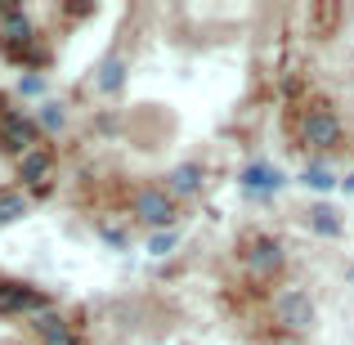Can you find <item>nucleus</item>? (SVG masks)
<instances>
[{
    "mask_svg": "<svg viewBox=\"0 0 354 345\" xmlns=\"http://www.w3.org/2000/svg\"><path fill=\"white\" fill-rule=\"evenodd\" d=\"M350 278H354V269H350Z\"/></svg>",
    "mask_w": 354,
    "mask_h": 345,
    "instance_id": "18",
    "label": "nucleus"
},
{
    "mask_svg": "<svg viewBox=\"0 0 354 345\" xmlns=\"http://www.w3.org/2000/svg\"><path fill=\"white\" fill-rule=\"evenodd\" d=\"M50 310V301H45L36 287L27 283H0V314H18V319H36V314Z\"/></svg>",
    "mask_w": 354,
    "mask_h": 345,
    "instance_id": "5",
    "label": "nucleus"
},
{
    "mask_svg": "<svg viewBox=\"0 0 354 345\" xmlns=\"http://www.w3.org/2000/svg\"><path fill=\"white\" fill-rule=\"evenodd\" d=\"M175 242H180V233L175 229H162L148 238V256H166V251H175Z\"/></svg>",
    "mask_w": 354,
    "mask_h": 345,
    "instance_id": "14",
    "label": "nucleus"
},
{
    "mask_svg": "<svg viewBox=\"0 0 354 345\" xmlns=\"http://www.w3.org/2000/svg\"><path fill=\"white\" fill-rule=\"evenodd\" d=\"M247 260L260 274H274V269L283 265V247H278L274 238H256V242H247Z\"/></svg>",
    "mask_w": 354,
    "mask_h": 345,
    "instance_id": "8",
    "label": "nucleus"
},
{
    "mask_svg": "<svg viewBox=\"0 0 354 345\" xmlns=\"http://www.w3.org/2000/svg\"><path fill=\"white\" fill-rule=\"evenodd\" d=\"M242 184H247V189H278V175L269 171V166H251V171L242 175Z\"/></svg>",
    "mask_w": 354,
    "mask_h": 345,
    "instance_id": "11",
    "label": "nucleus"
},
{
    "mask_svg": "<svg viewBox=\"0 0 354 345\" xmlns=\"http://www.w3.org/2000/svg\"><path fill=\"white\" fill-rule=\"evenodd\" d=\"M0 45L9 50V59H23L32 45V18L23 14V5H0Z\"/></svg>",
    "mask_w": 354,
    "mask_h": 345,
    "instance_id": "3",
    "label": "nucleus"
},
{
    "mask_svg": "<svg viewBox=\"0 0 354 345\" xmlns=\"http://www.w3.org/2000/svg\"><path fill=\"white\" fill-rule=\"evenodd\" d=\"M27 216V198L23 193H9V198H0V225H9V220Z\"/></svg>",
    "mask_w": 354,
    "mask_h": 345,
    "instance_id": "12",
    "label": "nucleus"
},
{
    "mask_svg": "<svg viewBox=\"0 0 354 345\" xmlns=\"http://www.w3.org/2000/svg\"><path fill=\"white\" fill-rule=\"evenodd\" d=\"M41 126H45V130H59V126H63V108H54V104H50V108L41 113Z\"/></svg>",
    "mask_w": 354,
    "mask_h": 345,
    "instance_id": "16",
    "label": "nucleus"
},
{
    "mask_svg": "<svg viewBox=\"0 0 354 345\" xmlns=\"http://www.w3.org/2000/svg\"><path fill=\"white\" fill-rule=\"evenodd\" d=\"M296 135H301L305 148H314V153H328V148L341 144V121L332 108H310V113L301 117V126H296Z\"/></svg>",
    "mask_w": 354,
    "mask_h": 345,
    "instance_id": "1",
    "label": "nucleus"
},
{
    "mask_svg": "<svg viewBox=\"0 0 354 345\" xmlns=\"http://www.w3.org/2000/svg\"><path fill=\"white\" fill-rule=\"evenodd\" d=\"M121 81H126V63H121V59H104V68H99V86L117 90Z\"/></svg>",
    "mask_w": 354,
    "mask_h": 345,
    "instance_id": "9",
    "label": "nucleus"
},
{
    "mask_svg": "<svg viewBox=\"0 0 354 345\" xmlns=\"http://www.w3.org/2000/svg\"><path fill=\"white\" fill-rule=\"evenodd\" d=\"M54 175H59V166H54V153L45 144L18 157V180L27 184V193H41L45 198V193L54 189Z\"/></svg>",
    "mask_w": 354,
    "mask_h": 345,
    "instance_id": "2",
    "label": "nucleus"
},
{
    "mask_svg": "<svg viewBox=\"0 0 354 345\" xmlns=\"http://www.w3.org/2000/svg\"><path fill=\"white\" fill-rule=\"evenodd\" d=\"M135 216L144 220V225H171V220H175V202H171V193H162V189H144V193H135Z\"/></svg>",
    "mask_w": 354,
    "mask_h": 345,
    "instance_id": "6",
    "label": "nucleus"
},
{
    "mask_svg": "<svg viewBox=\"0 0 354 345\" xmlns=\"http://www.w3.org/2000/svg\"><path fill=\"white\" fill-rule=\"evenodd\" d=\"M198 184H202V171H198V166H180V171L171 175V189H180V193H193Z\"/></svg>",
    "mask_w": 354,
    "mask_h": 345,
    "instance_id": "13",
    "label": "nucleus"
},
{
    "mask_svg": "<svg viewBox=\"0 0 354 345\" xmlns=\"http://www.w3.org/2000/svg\"><path fill=\"white\" fill-rule=\"evenodd\" d=\"M41 345H77V332H72V328H63V332H54V337H45Z\"/></svg>",
    "mask_w": 354,
    "mask_h": 345,
    "instance_id": "17",
    "label": "nucleus"
},
{
    "mask_svg": "<svg viewBox=\"0 0 354 345\" xmlns=\"http://www.w3.org/2000/svg\"><path fill=\"white\" fill-rule=\"evenodd\" d=\"M305 184H314V189H332V171H323V166H310V171H305Z\"/></svg>",
    "mask_w": 354,
    "mask_h": 345,
    "instance_id": "15",
    "label": "nucleus"
},
{
    "mask_svg": "<svg viewBox=\"0 0 354 345\" xmlns=\"http://www.w3.org/2000/svg\"><path fill=\"white\" fill-rule=\"evenodd\" d=\"M278 319H283L292 332H305L314 323V310H310V301H305L301 292H287L283 301H278Z\"/></svg>",
    "mask_w": 354,
    "mask_h": 345,
    "instance_id": "7",
    "label": "nucleus"
},
{
    "mask_svg": "<svg viewBox=\"0 0 354 345\" xmlns=\"http://www.w3.org/2000/svg\"><path fill=\"white\" fill-rule=\"evenodd\" d=\"M310 225L319 229V233H341V216L332 207H314L310 211Z\"/></svg>",
    "mask_w": 354,
    "mask_h": 345,
    "instance_id": "10",
    "label": "nucleus"
},
{
    "mask_svg": "<svg viewBox=\"0 0 354 345\" xmlns=\"http://www.w3.org/2000/svg\"><path fill=\"white\" fill-rule=\"evenodd\" d=\"M0 144H5V153H32V148H41V126H36L32 117H18V113H5L0 117Z\"/></svg>",
    "mask_w": 354,
    "mask_h": 345,
    "instance_id": "4",
    "label": "nucleus"
},
{
    "mask_svg": "<svg viewBox=\"0 0 354 345\" xmlns=\"http://www.w3.org/2000/svg\"><path fill=\"white\" fill-rule=\"evenodd\" d=\"M0 117H5V113H0Z\"/></svg>",
    "mask_w": 354,
    "mask_h": 345,
    "instance_id": "19",
    "label": "nucleus"
}]
</instances>
